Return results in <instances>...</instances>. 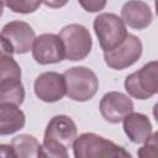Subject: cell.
I'll list each match as a JSON object with an SVG mask.
<instances>
[{
  "instance_id": "15",
  "label": "cell",
  "mask_w": 158,
  "mask_h": 158,
  "mask_svg": "<svg viewBox=\"0 0 158 158\" xmlns=\"http://www.w3.org/2000/svg\"><path fill=\"white\" fill-rule=\"evenodd\" d=\"M15 157L20 158H38L42 157V144L32 135L22 133L11 141Z\"/></svg>"
},
{
  "instance_id": "22",
  "label": "cell",
  "mask_w": 158,
  "mask_h": 158,
  "mask_svg": "<svg viewBox=\"0 0 158 158\" xmlns=\"http://www.w3.org/2000/svg\"><path fill=\"white\" fill-rule=\"evenodd\" d=\"M69 0H42V4H44L47 7L51 9H60L68 4Z\"/></svg>"
},
{
  "instance_id": "6",
  "label": "cell",
  "mask_w": 158,
  "mask_h": 158,
  "mask_svg": "<svg viewBox=\"0 0 158 158\" xmlns=\"http://www.w3.org/2000/svg\"><path fill=\"white\" fill-rule=\"evenodd\" d=\"M125 89L130 96L146 100L158 93V62L152 60L125 79Z\"/></svg>"
},
{
  "instance_id": "11",
  "label": "cell",
  "mask_w": 158,
  "mask_h": 158,
  "mask_svg": "<svg viewBox=\"0 0 158 158\" xmlns=\"http://www.w3.org/2000/svg\"><path fill=\"white\" fill-rule=\"evenodd\" d=\"M36 96L44 102H56L65 95V80L63 74L44 72L40 74L33 84Z\"/></svg>"
},
{
  "instance_id": "13",
  "label": "cell",
  "mask_w": 158,
  "mask_h": 158,
  "mask_svg": "<svg viewBox=\"0 0 158 158\" xmlns=\"http://www.w3.org/2000/svg\"><path fill=\"white\" fill-rule=\"evenodd\" d=\"M122 122L123 131L132 143H143L152 135V123L148 116H146L144 114L132 111L127 116H125Z\"/></svg>"
},
{
  "instance_id": "23",
  "label": "cell",
  "mask_w": 158,
  "mask_h": 158,
  "mask_svg": "<svg viewBox=\"0 0 158 158\" xmlns=\"http://www.w3.org/2000/svg\"><path fill=\"white\" fill-rule=\"evenodd\" d=\"M0 157H15L11 144H0Z\"/></svg>"
},
{
  "instance_id": "5",
  "label": "cell",
  "mask_w": 158,
  "mask_h": 158,
  "mask_svg": "<svg viewBox=\"0 0 158 158\" xmlns=\"http://www.w3.org/2000/svg\"><path fill=\"white\" fill-rule=\"evenodd\" d=\"M58 36L60 37L64 47V58L68 60H83L91 52V35L89 30L80 23L64 26Z\"/></svg>"
},
{
  "instance_id": "2",
  "label": "cell",
  "mask_w": 158,
  "mask_h": 158,
  "mask_svg": "<svg viewBox=\"0 0 158 158\" xmlns=\"http://www.w3.org/2000/svg\"><path fill=\"white\" fill-rule=\"evenodd\" d=\"M73 154L75 158H121L131 157L123 147L93 132H84L73 142Z\"/></svg>"
},
{
  "instance_id": "24",
  "label": "cell",
  "mask_w": 158,
  "mask_h": 158,
  "mask_svg": "<svg viewBox=\"0 0 158 158\" xmlns=\"http://www.w3.org/2000/svg\"><path fill=\"white\" fill-rule=\"evenodd\" d=\"M2 12H4V4L0 1V17L2 16Z\"/></svg>"
},
{
  "instance_id": "12",
  "label": "cell",
  "mask_w": 158,
  "mask_h": 158,
  "mask_svg": "<svg viewBox=\"0 0 158 158\" xmlns=\"http://www.w3.org/2000/svg\"><path fill=\"white\" fill-rule=\"evenodd\" d=\"M121 19L135 30L147 28L153 20L149 5L142 0H128L121 7Z\"/></svg>"
},
{
  "instance_id": "20",
  "label": "cell",
  "mask_w": 158,
  "mask_h": 158,
  "mask_svg": "<svg viewBox=\"0 0 158 158\" xmlns=\"http://www.w3.org/2000/svg\"><path fill=\"white\" fill-rule=\"evenodd\" d=\"M78 2L88 12H99L106 6L107 0H78Z\"/></svg>"
},
{
  "instance_id": "10",
  "label": "cell",
  "mask_w": 158,
  "mask_h": 158,
  "mask_svg": "<svg viewBox=\"0 0 158 158\" xmlns=\"http://www.w3.org/2000/svg\"><path fill=\"white\" fill-rule=\"evenodd\" d=\"M99 109L105 121L110 123H118L125 118V116L133 111V102L123 93L109 91L101 98Z\"/></svg>"
},
{
  "instance_id": "19",
  "label": "cell",
  "mask_w": 158,
  "mask_h": 158,
  "mask_svg": "<svg viewBox=\"0 0 158 158\" xmlns=\"http://www.w3.org/2000/svg\"><path fill=\"white\" fill-rule=\"evenodd\" d=\"M157 137L158 133L154 132L149 136V138L147 141H144L143 147H141V149L138 151V156L139 157H154L156 156V148H157Z\"/></svg>"
},
{
  "instance_id": "1",
  "label": "cell",
  "mask_w": 158,
  "mask_h": 158,
  "mask_svg": "<svg viewBox=\"0 0 158 158\" xmlns=\"http://www.w3.org/2000/svg\"><path fill=\"white\" fill-rule=\"evenodd\" d=\"M77 135L78 128L72 117L67 115L53 116L44 130L42 157L67 158L68 149L72 148Z\"/></svg>"
},
{
  "instance_id": "14",
  "label": "cell",
  "mask_w": 158,
  "mask_h": 158,
  "mask_svg": "<svg viewBox=\"0 0 158 158\" xmlns=\"http://www.w3.org/2000/svg\"><path fill=\"white\" fill-rule=\"evenodd\" d=\"M26 116L21 109L11 104L0 105V136L12 135L23 128Z\"/></svg>"
},
{
  "instance_id": "3",
  "label": "cell",
  "mask_w": 158,
  "mask_h": 158,
  "mask_svg": "<svg viewBox=\"0 0 158 158\" xmlns=\"http://www.w3.org/2000/svg\"><path fill=\"white\" fill-rule=\"evenodd\" d=\"M65 80V95L79 102L89 101L99 89L96 74L88 67H72L63 74Z\"/></svg>"
},
{
  "instance_id": "18",
  "label": "cell",
  "mask_w": 158,
  "mask_h": 158,
  "mask_svg": "<svg viewBox=\"0 0 158 158\" xmlns=\"http://www.w3.org/2000/svg\"><path fill=\"white\" fill-rule=\"evenodd\" d=\"M6 7L17 14H32L42 4V0H0Z\"/></svg>"
},
{
  "instance_id": "9",
  "label": "cell",
  "mask_w": 158,
  "mask_h": 158,
  "mask_svg": "<svg viewBox=\"0 0 158 158\" xmlns=\"http://www.w3.org/2000/svg\"><path fill=\"white\" fill-rule=\"evenodd\" d=\"M11 46L14 53L25 54L32 49L33 41L36 38L33 28L25 21L15 20L7 22L0 33Z\"/></svg>"
},
{
  "instance_id": "7",
  "label": "cell",
  "mask_w": 158,
  "mask_h": 158,
  "mask_svg": "<svg viewBox=\"0 0 158 158\" xmlns=\"http://www.w3.org/2000/svg\"><path fill=\"white\" fill-rule=\"evenodd\" d=\"M142 49L141 40L137 36L128 33L120 46L109 52H104V60L109 68L122 70L131 67L141 58Z\"/></svg>"
},
{
  "instance_id": "4",
  "label": "cell",
  "mask_w": 158,
  "mask_h": 158,
  "mask_svg": "<svg viewBox=\"0 0 158 158\" xmlns=\"http://www.w3.org/2000/svg\"><path fill=\"white\" fill-rule=\"evenodd\" d=\"M93 26L104 52H109L120 46L128 35L123 20L112 12L99 14L94 20Z\"/></svg>"
},
{
  "instance_id": "21",
  "label": "cell",
  "mask_w": 158,
  "mask_h": 158,
  "mask_svg": "<svg viewBox=\"0 0 158 158\" xmlns=\"http://www.w3.org/2000/svg\"><path fill=\"white\" fill-rule=\"evenodd\" d=\"M14 51L10 46V43L0 35V58L6 57V56H12Z\"/></svg>"
},
{
  "instance_id": "16",
  "label": "cell",
  "mask_w": 158,
  "mask_h": 158,
  "mask_svg": "<svg viewBox=\"0 0 158 158\" xmlns=\"http://www.w3.org/2000/svg\"><path fill=\"white\" fill-rule=\"evenodd\" d=\"M25 100V88L21 80L0 84V105L11 104L20 106Z\"/></svg>"
},
{
  "instance_id": "8",
  "label": "cell",
  "mask_w": 158,
  "mask_h": 158,
  "mask_svg": "<svg viewBox=\"0 0 158 158\" xmlns=\"http://www.w3.org/2000/svg\"><path fill=\"white\" fill-rule=\"evenodd\" d=\"M31 51L33 59L41 65L60 63L64 59V47L56 33H42L36 37Z\"/></svg>"
},
{
  "instance_id": "17",
  "label": "cell",
  "mask_w": 158,
  "mask_h": 158,
  "mask_svg": "<svg viewBox=\"0 0 158 158\" xmlns=\"http://www.w3.org/2000/svg\"><path fill=\"white\" fill-rule=\"evenodd\" d=\"M21 80V68L12 56L0 58V84Z\"/></svg>"
}]
</instances>
